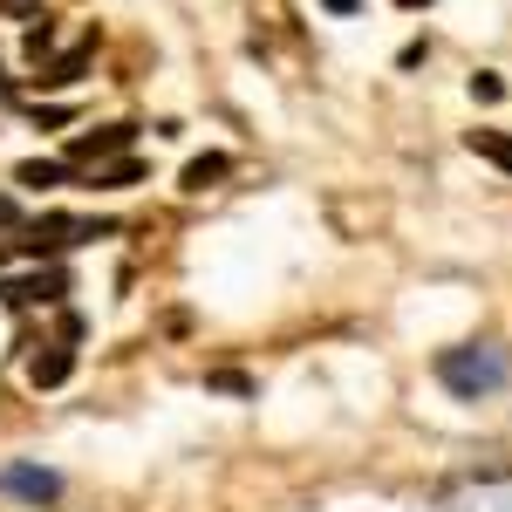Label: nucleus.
<instances>
[{"label":"nucleus","mask_w":512,"mask_h":512,"mask_svg":"<svg viewBox=\"0 0 512 512\" xmlns=\"http://www.w3.org/2000/svg\"><path fill=\"white\" fill-rule=\"evenodd\" d=\"M506 349H492V342H465V349H444L437 355V383L451 396H465V403H478V396H499L506 390Z\"/></svg>","instance_id":"1"},{"label":"nucleus","mask_w":512,"mask_h":512,"mask_svg":"<svg viewBox=\"0 0 512 512\" xmlns=\"http://www.w3.org/2000/svg\"><path fill=\"white\" fill-rule=\"evenodd\" d=\"M110 233H117L110 219H69V212H41L14 253H21V260H41V253H69V246H82V239H110Z\"/></svg>","instance_id":"2"},{"label":"nucleus","mask_w":512,"mask_h":512,"mask_svg":"<svg viewBox=\"0 0 512 512\" xmlns=\"http://www.w3.org/2000/svg\"><path fill=\"white\" fill-rule=\"evenodd\" d=\"M130 144H137V130H130V123H103V130H82L76 144H69V164H110V158H130Z\"/></svg>","instance_id":"3"},{"label":"nucleus","mask_w":512,"mask_h":512,"mask_svg":"<svg viewBox=\"0 0 512 512\" xmlns=\"http://www.w3.org/2000/svg\"><path fill=\"white\" fill-rule=\"evenodd\" d=\"M0 492L7 499H28V506H48V499H62V478L41 472V465H7L0 472Z\"/></svg>","instance_id":"4"},{"label":"nucleus","mask_w":512,"mask_h":512,"mask_svg":"<svg viewBox=\"0 0 512 512\" xmlns=\"http://www.w3.org/2000/svg\"><path fill=\"white\" fill-rule=\"evenodd\" d=\"M62 294H69V274H55V267H48V274L0 280V301H21V308H28V301H62Z\"/></svg>","instance_id":"5"},{"label":"nucleus","mask_w":512,"mask_h":512,"mask_svg":"<svg viewBox=\"0 0 512 512\" xmlns=\"http://www.w3.org/2000/svg\"><path fill=\"white\" fill-rule=\"evenodd\" d=\"M69 376H76V349H69V342H48V349L28 362V383H35V390H62Z\"/></svg>","instance_id":"6"},{"label":"nucleus","mask_w":512,"mask_h":512,"mask_svg":"<svg viewBox=\"0 0 512 512\" xmlns=\"http://www.w3.org/2000/svg\"><path fill=\"white\" fill-rule=\"evenodd\" d=\"M89 55H96V48H89V41H82V48H69V55H55V62H48V69H41V89H69V82H82V69H89Z\"/></svg>","instance_id":"7"},{"label":"nucleus","mask_w":512,"mask_h":512,"mask_svg":"<svg viewBox=\"0 0 512 512\" xmlns=\"http://www.w3.org/2000/svg\"><path fill=\"white\" fill-rule=\"evenodd\" d=\"M465 151L485 164H499V171H512V137L506 130H465Z\"/></svg>","instance_id":"8"},{"label":"nucleus","mask_w":512,"mask_h":512,"mask_svg":"<svg viewBox=\"0 0 512 512\" xmlns=\"http://www.w3.org/2000/svg\"><path fill=\"white\" fill-rule=\"evenodd\" d=\"M226 171H233V158H226V151H205V158L185 164V192H212Z\"/></svg>","instance_id":"9"},{"label":"nucleus","mask_w":512,"mask_h":512,"mask_svg":"<svg viewBox=\"0 0 512 512\" xmlns=\"http://www.w3.org/2000/svg\"><path fill=\"white\" fill-rule=\"evenodd\" d=\"M62 178H69V164H48V158H28L21 171H14V185H21V192H55Z\"/></svg>","instance_id":"10"},{"label":"nucleus","mask_w":512,"mask_h":512,"mask_svg":"<svg viewBox=\"0 0 512 512\" xmlns=\"http://www.w3.org/2000/svg\"><path fill=\"white\" fill-rule=\"evenodd\" d=\"M137 178H144V164H137V158H110V164H96V178H89V185L123 192V185H137Z\"/></svg>","instance_id":"11"},{"label":"nucleus","mask_w":512,"mask_h":512,"mask_svg":"<svg viewBox=\"0 0 512 512\" xmlns=\"http://www.w3.org/2000/svg\"><path fill=\"white\" fill-rule=\"evenodd\" d=\"M48 48H55V21L35 14V28H28V62H35V69H41V55H48Z\"/></svg>","instance_id":"12"},{"label":"nucleus","mask_w":512,"mask_h":512,"mask_svg":"<svg viewBox=\"0 0 512 512\" xmlns=\"http://www.w3.org/2000/svg\"><path fill=\"white\" fill-rule=\"evenodd\" d=\"M472 96H478V103H499V96H506V76H492V69H478V76H472Z\"/></svg>","instance_id":"13"},{"label":"nucleus","mask_w":512,"mask_h":512,"mask_svg":"<svg viewBox=\"0 0 512 512\" xmlns=\"http://www.w3.org/2000/svg\"><path fill=\"white\" fill-rule=\"evenodd\" d=\"M205 383H212V390H226V396H253V383H246V376H239V369H212V376H205Z\"/></svg>","instance_id":"14"},{"label":"nucleus","mask_w":512,"mask_h":512,"mask_svg":"<svg viewBox=\"0 0 512 512\" xmlns=\"http://www.w3.org/2000/svg\"><path fill=\"white\" fill-rule=\"evenodd\" d=\"M0 7H7V14H28V21L41 14V7H28V0H0Z\"/></svg>","instance_id":"15"},{"label":"nucleus","mask_w":512,"mask_h":512,"mask_svg":"<svg viewBox=\"0 0 512 512\" xmlns=\"http://www.w3.org/2000/svg\"><path fill=\"white\" fill-rule=\"evenodd\" d=\"M321 7H328V14H355L362 0H321Z\"/></svg>","instance_id":"16"},{"label":"nucleus","mask_w":512,"mask_h":512,"mask_svg":"<svg viewBox=\"0 0 512 512\" xmlns=\"http://www.w3.org/2000/svg\"><path fill=\"white\" fill-rule=\"evenodd\" d=\"M499 512H512V492H506V499H499Z\"/></svg>","instance_id":"17"},{"label":"nucleus","mask_w":512,"mask_h":512,"mask_svg":"<svg viewBox=\"0 0 512 512\" xmlns=\"http://www.w3.org/2000/svg\"><path fill=\"white\" fill-rule=\"evenodd\" d=\"M403 7H424V0H403Z\"/></svg>","instance_id":"18"},{"label":"nucleus","mask_w":512,"mask_h":512,"mask_svg":"<svg viewBox=\"0 0 512 512\" xmlns=\"http://www.w3.org/2000/svg\"><path fill=\"white\" fill-rule=\"evenodd\" d=\"M0 96H7V76H0Z\"/></svg>","instance_id":"19"}]
</instances>
